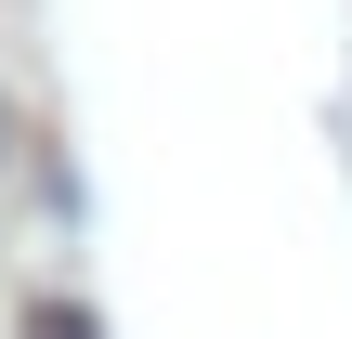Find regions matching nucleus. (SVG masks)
Listing matches in <instances>:
<instances>
[{
	"label": "nucleus",
	"mask_w": 352,
	"mask_h": 339,
	"mask_svg": "<svg viewBox=\"0 0 352 339\" xmlns=\"http://www.w3.org/2000/svg\"><path fill=\"white\" fill-rule=\"evenodd\" d=\"M26 339H104V327H91V300H39V314H26Z\"/></svg>",
	"instance_id": "obj_1"
},
{
	"label": "nucleus",
	"mask_w": 352,
	"mask_h": 339,
	"mask_svg": "<svg viewBox=\"0 0 352 339\" xmlns=\"http://www.w3.org/2000/svg\"><path fill=\"white\" fill-rule=\"evenodd\" d=\"M0 157H13V118H0Z\"/></svg>",
	"instance_id": "obj_2"
}]
</instances>
